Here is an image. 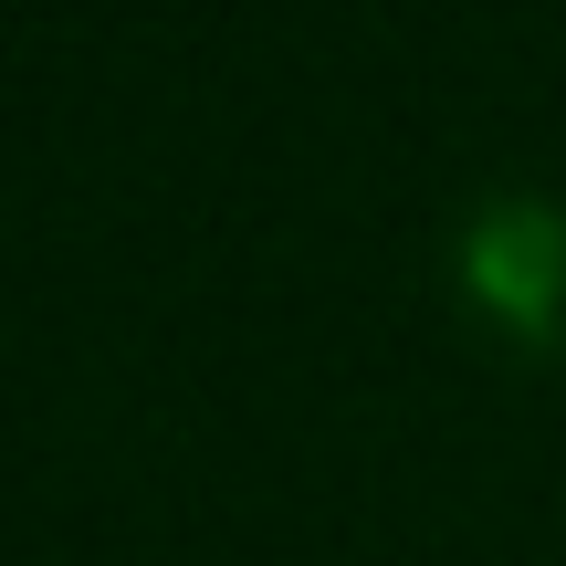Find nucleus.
I'll use <instances>...</instances> for the list:
<instances>
[{"mask_svg": "<svg viewBox=\"0 0 566 566\" xmlns=\"http://www.w3.org/2000/svg\"><path fill=\"white\" fill-rule=\"evenodd\" d=\"M462 283L504 336H566V210L556 200H483L462 231Z\"/></svg>", "mask_w": 566, "mask_h": 566, "instance_id": "nucleus-1", "label": "nucleus"}]
</instances>
